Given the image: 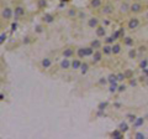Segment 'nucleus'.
<instances>
[{
  "instance_id": "nucleus-1",
  "label": "nucleus",
  "mask_w": 148,
  "mask_h": 139,
  "mask_svg": "<svg viewBox=\"0 0 148 139\" xmlns=\"http://www.w3.org/2000/svg\"><path fill=\"white\" fill-rule=\"evenodd\" d=\"M14 15H15V14H14V11H13L11 8H4L3 11H1V16H3V19H5V20H10Z\"/></svg>"
},
{
  "instance_id": "nucleus-2",
  "label": "nucleus",
  "mask_w": 148,
  "mask_h": 139,
  "mask_svg": "<svg viewBox=\"0 0 148 139\" xmlns=\"http://www.w3.org/2000/svg\"><path fill=\"white\" fill-rule=\"evenodd\" d=\"M91 57H93V63L100 62L101 58H102V51H100V50H95Z\"/></svg>"
},
{
  "instance_id": "nucleus-3",
  "label": "nucleus",
  "mask_w": 148,
  "mask_h": 139,
  "mask_svg": "<svg viewBox=\"0 0 148 139\" xmlns=\"http://www.w3.org/2000/svg\"><path fill=\"white\" fill-rule=\"evenodd\" d=\"M138 26H140V20H138V19H137V17L130 19V21H128V29L135 30V29H137Z\"/></svg>"
},
{
  "instance_id": "nucleus-4",
  "label": "nucleus",
  "mask_w": 148,
  "mask_h": 139,
  "mask_svg": "<svg viewBox=\"0 0 148 139\" xmlns=\"http://www.w3.org/2000/svg\"><path fill=\"white\" fill-rule=\"evenodd\" d=\"M88 26L89 27H91V29H96L98 26H99V19L98 17H90L89 20H88Z\"/></svg>"
},
{
  "instance_id": "nucleus-5",
  "label": "nucleus",
  "mask_w": 148,
  "mask_h": 139,
  "mask_svg": "<svg viewBox=\"0 0 148 139\" xmlns=\"http://www.w3.org/2000/svg\"><path fill=\"white\" fill-rule=\"evenodd\" d=\"M141 10H142V5L140 3H133L131 6H130V11L135 13V14H138L141 13Z\"/></svg>"
},
{
  "instance_id": "nucleus-6",
  "label": "nucleus",
  "mask_w": 148,
  "mask_h": 139,
  "mask_svg": "<svg viewBox=\"0 0 148 139\" xmlns=\"http://www.w3.org/2000/svg\"><path fill=\"white\" fill-rule=\"evenodd\" d=\"M101 13H102L104 15H110V14H112V13H114V6L110 5V4L104 5L102 9H101Z\"/></svg>"
},
{
  "instance_id": "nucleus-7",
  "label": "nucleus",
  "mask_w": 148,
  "mask_h": 139,
  "mask_svg": "<svg viewBox=\"0 0 148 139\" xmlns=\"http://www.w3.org/2000/svg\"><path fill=\"white\" fill-rule=\"evenodd\" d=\"M62 55H63V57L70 58L72 56H74V50H73V49H70V47H67V49H64V50H63Z\"/></svg>"
},
{
  "instance_id": "nucleus-8",
  "label": "nucleus",
  "mask_w": 148,
  "mask_h": 139,
  "mask_svg": "<svg viewBox=\"0 0 148 139\" xmlns=\"http://www.w3.org/2000/svg\"><path fill=\"white\" fill-rule=\"evenodd\" d=\"M70 66H72V62H70L67 57H64V58L61 61V68H63V70H68Z\"/></svg>"
},
{
  "instance_id": "nucleus-9",
  "label": "nucleus",
  "mask_w": 148,
  "mask_h": 139,
  "mask_svg": "<svg viewBox=\"0 0 148 139\" xmlns=\"http://www.w3.org/2000/svg\"><path fill=\"white\" fill-rule=\"evenodd\" d=\"M41 65H42V67H43V68H49L52 66V60L48 58V57H45L43 60L41 61Z\"/></svg>"
},
{
  "instance_id": "nucleus-10",
  "label": "nucleus",
  "mask_w": 148,
  "mask_h": 139,
  "mask_svg": "<svg viewBox=\"0 0 148 139\" xmlns=\"http://www.w3.org/2000/svg\"><path fill=\"white\" fill-rule=\"evenodd\" d=\"M111 137L115 138V139H122V138H123V132H121L119 128H117V129H115V131L111 133Z\"/></svg>"
},
{
  "instance_id": "nucleus-11",
  "label": "nucleus",
  "mask_w": 148,
  "mask_h": 139,
  "mask_svg": "<svg viewBox=\"0 0 148 139\" xmlns=\"http://www.w3.org/2000/svg\"><path fill=\"white\" fill-rule=\"evenodd\" d=\"M105 35H106V30H105V27L99 25V26L96 27V36H98V37H104Z\"/></svg>"
},
{
  "instance_id": "nucleus-12",
  "label": "nucleus",
  "mask_w": 148,
  "mask_h": 139,
  "mask_svg": "<svg viewBox=\"0 0 148 139\" xmlns=\"http://www.w3.org/2000/svg\"><path fill=\"white\" fill-rule=\"evenodd\" d=\"M43 21L46 24H52V23H54V16L52 14H45L43 15Z\"/></svg>"
},
{
  "instance_id": "nucleus-13",
  "label": "nucleus",
  "mask_w": 148,
  "mask_h": 139,
  "mask_svg": "<svg viewBox=\"0 0 148 139\" xmlns=\"http://www.w3.org/2000/svg\"><path fill=\"white\" fill-rule=\"evenodd\" d=\"M90 46L94 49V50H99L101 47V41L98 40V39H94L91 42H90Z\"/></svg>"
},
{
  "instance_id": "nucleus-14",
  "label": "nucleus",
  "mask_w": 148,
  "mask_h": 139,
  "mask_svg": "<svg viewBox=\"0 0 148 139\" xmlns=\"http://www.w3.org/2000/svg\"><path fill=\"white\" fill-rule=\"evenodd\" d=\"M14 14H15L16 16H19V17H20V16H24V15H25V9H24L22 6H16Z\"/></svg>"
},
{
  "instance_id": "nucleus-15",
  "label": "nucleus",
  "mask_w": 148,
  "mask_h": 139,
  "mask_svg": "<svg viewBox=\"0 0 148 139\" xmlns=\"http://www.w3.org/2000/svg\"><path fill=\"white\" fill-rule=\"evenodd\" d=\"M143 123H144V118H143V117H137L136 121L133 122V127L135 128H138V127L143 125Z\"/></svg>"
},
{
  "instance_id": "nucleus-16",
  "label": "nucleus",
  "mask_w": 148,
  "mask_h": 139,
  "mask_svg": "<svg viewBox=\"0 0 148 139\" xmlns=\"http://www.w3.org/2000/svg\"><path fill=\"white\" fill-rule=\"evenodd\" d=\"M102 53L104 55H110V53H112V46L106 44V45H104L102 47Z\"/></svg>"
},
{
  "instance_id": "nucleus-17",
  "label": "nucleus",
  "mask_w": 148,
  "mask_h": 139,
  "mask_svg": "<svg viewBox=\"0 0 148 139\" xmlns=\"http://www.w3.org/2000/svg\"><path fill=\"white\" fill-rule=\"evenodd\" d=\"M130 6H131V5H128L127 3H122V4L120 5V11H121V13H127V11H130Z\"/></svg>"
},
{
  "instance_id": "nucleus-18",
  "label": "nucleus",
  "mask_w": 148,
  "mask_h": 139,
  "mask_svg": "<svg viewBox=\"0 0 148 139\" xmlns=\"http://www.w3.org/2000/svg\"><path fill=\"white\" fill-rule=\"evenodd\" d=\"M81 63H83V62H80V60L75 58V60H73V61H72V67H73L74 70H78V68H80Z\"/></svg>"
},
{
  "instance_id": "nucleus-19",
  "label": "nucleus",
  "mask_w": 148,
  "mask_h": 139,
  "mask_svg": "<svg viewBox=\"0 0 148 139\" xmlns=\"http://www.w3.org/2000/svg\"><path fill=\"white\" fill-rule=\"evenodd\" d=\"M119 129L121 131V132H123V133H126L128 131V124L126 123V122H121L120 124H119Z\"/></svg>"
},
{
  "instance_id": "nucleus-20",
  "label": "nucleus",
  "mask_w": 148,
  "mask_h": 139,
  "mask_svg": "<svg viewBox=\"0 0 148 139\" xmlns=\"http://www.w3.org/2000/svg\"><path fill=\"white\" fill-rule=\"evenodd\" d=\"M121 52V45L120 44H114L112 45V53L114 55H117Z\"/></svg>"
},
{
  "instance_id": "nucleus-21",
  "label": "nucleus",
  "mask_w": 148,
  "mask_h": 139,
  "mask_svg": "<svg viewBox=\"0 0 148 139\" xmlns=\"http://www.w3.org/2000/svg\"><path fill=\"white\" fill-rule=\"evenodd\" d=\"M123 44H125L126 46H132V45H133V39L130 37V36L123 37Z\"/></svg>"
},
{
  "instance_id": "nucleus-22",
  "label": "nucleus",
  "mask_w": 148,
  "mask_h": 139,
  "mask_svg": "<svg viewBox=\"0 0 148 139\" xmlns=\"http://www.w3.org/2000/svg\"><path fill=\"white\" fill-rule=\"evenodd\" d=\"M89 70V63L87 62H83L81 63V66H80V71H81V74H85Z\"/></svg>"
},
{
  "instance_id": "nucleus-23",
  "label": "nucleus",
  "mask_w": 148,
  "mask_h": 139,
  "mask_svg": "<svg viewBox=\"0 0 148 139\" xmlns=\"http://www.w3.org/2000/svg\"><path fill=\"white\" fill-rule=\"evenodd\" d=\"M108 81H109V83H115V82H119V81H117V74H115V73L109 74Z\"/></svg>"
},
{
  "instance_id": "nucleus-24",
  "label": "nucleus",
  "mask_w": 148,
  "mask_h": 139,
  "mask_svg": "<svg viewBox=\"0 0 148 139\" xmlns=\"http://www.w3.org/2000/svg\"><path fill=\"white\" fill-rule=\"evenodd\" d=\"M77 55H78V57H79V58H84V57H87V56H85V50H84V47H80V49H78V50H77Z\"/></svg>"
},
{
  "instance_id": "nucleus-25",
  "label": "nucleus",
  "mask_w": 148,
  "mask_h": 139,
  "mask_svg": "<svg viewBox=\"0 0 148 139\" xmlns=\"http://www.w3.org/2000/svg\"><path fill=\"white\" fill-rule=\"evenodd\" d=\"M84 50H85V56H87V57H90V56H93V53H94V49H93L91 46L84 47Z\"/></svg>"
},
{
  "instance_id": "nucleus-26",
  "label": "nucleus",
  "mask_w": 148,
  "mask_h": 139,
  "mask_svg": "<svg viewBox=\"0 0 148 139\" xmlns=\"http://www.w3.org/2000/svg\"><path fill=\"white\" fill-rule=\"evenodd\" d=\"M90 5L96 9V8H100L101 6V0H90Z\"/></svg>"
},
{
  "instance_id": "nucleus-27",
  "label": "nucleus",
  "mask_w": 148,
  "mask_h": 139,
  "mask_svg": "<svg viewBox=\"0 0 148 139\" xmlns=\"http://www.w3.org/2000/svg\"><path fill=\"white\" fill-rule=\"evenodd\" d=\"M117 87H119V84H117V82H115V83H110V87H109V91H110L111 93H114V92H117Z\"/></svg>"
},
{
  "instance_id": "nucleus-28",
  "label": "nucleus",
  "mask_w": 148,
  "mask_h": 139,
  "mask_svg": "<svg viewBox=\"0 0 148 139\" xmlns=\"http://www.w3.org/2000/svg\"><path fill=\"white\" fill-rule=\"evenodd\" d=\"M37 5L40 9H45L47 6V0H38L37 1Z\"/></svg>"
},
{
  "instance_id": "nucleus-29",
  "label": "nucleus",
  "mask_w": 148,
  "mask_h": 139,
  "mask_svg": "<svg viewBox=\"0 0 148 139\" xmlns=\"http://www.w3.org/2000/svg\"><path fill=\"white\" fill-rule=\"evenodd\" d=\"M136 56H137V50L136 49H131L128 51V57L130 58H136Z\"/></svg>"
},
{
  "instance_id": "nucleus-30",
  "label": "nucleus",
  "mask_w": 148,
  "mask_h": 139,
  "mask_svg": "<svg viewBox=\"0 0 148 139\" xmlns=\"http://www.w3.org/2000/svg\"><path fill=\"white\" fill-rule=\"evenodd\" d=\"M77 14H78V13H77V10L74 9V8H72V9L68 10V16H70V17H75Z\"/></svg>"
},
{
  "instance_id": "nucleus-31",
  "label": "nucleus",
  "mask_w": 148,
  "mask_h": 139,
  "mask_svg": "<svg viewBox=\"0 0 148 139\" xmlns=\"http://www.w3.org/2000/svg\"><path fill=\"white\" fill-rule=\"evenodd\" d=\"M106 107H108V102H101V103L98 104V109L105 111V109H106Z\"/></svg>"
},
{
  "instance_id": "nucleus-32",
  "label": "nucleus",
  "mask_w": 148,
  "mask_h": 139,
  "mask_svg": "<svg viewBox=\"0 0 148 139\" xmlns=\"http://www.w3.org/2000/svg\"><path fill=\"white\" fill-rule=\"evenodd\" d=\"M123 73H125L126 78H132V76H133V71L132 70H126Z\"/></svg>"
},
{
  "instance_id": "nucleus-33",
  "label": "nucleus",
  "mask_w": 148,
  "mask_h": 139,
  "mask_svg": "<svg viewBox=\"0 0 148 139\" xmlns=\"http://www.w3.org/2000/svg\"><path fill=\"white\" fill-rule=\"evenodd\" d=\"M126 91V84H119V87H117V92L119 93H122Z\"/></svg>"
},
{
  "instance_id": "nucleus-34",
  "label": "nucleus",
  "mask_w": 148,
  "mask_h": 139,
  "mask_svg": "<svg viewBox=\"0 0 148 139\" xmlns=\"http://www.w3.org/2000/svg\"><path fill=\"white\" fill-rule=\"evenodd\" d=\"M135 138H136V139H144L146 135H144L143 133H141V132H137V133L135 134Z\"/></svg>"
},
{
  "instance_id": "nucleus-35",
  "label": "nucleus",
  "mask_w": 148,
  "mask_h": 139,
  "mask_svg": "<svg viewBox=\"0 0 148 139\" xmlns=\"http://www.w3.org/2000/svg\"><path fill=\"white\" fill-rule=\"evenodd\" d=\"M112 37L115 39V41H116V40H119V39H120V31H119V30L114 31V33H112Z\"/></svg>"
},
{
  "instance_id": "nucleus-36",
  "label": "nucleus",
  "mask_w": 148,
  "mask_h": 139,
  "mask_svg": "<svg viewBox=\"0 0 148 139\" xmlns=\"http://www.w3.org/2000/svg\"><path fill=\"white\" fill-rule=\"evenodd\" d=\"M147 66H148V61H147V60H142V61L140 62V67H141V68H146Z\"/></svg>"
},
{
  "instance_id": "nucleus-37",
  "label": "nucleus",
  "mask_w": 148,
  "mask_h": 139,
  "mask_svg": "<svg viewBox=\"0 0 148 139\" xmlns=\"http://www.w3.org/2000/svg\"><path fill=\"white\" fill-rule=\"evenodd\" d=\"M123 80H126L125 73H117V81H119V82H122Z\"/></svg>"
},
{
  "instance_id": "nucleus-38",
  "label": "nucleus",
  "mask_w": 148,
  "mask_h": 139,
  "mask_svg": "<svg viewBox=\"0 0 148 139\" xmlns=\"http://www.w3.org/2000/svg\"><path fill=\"white\" fill-rule=\"evenodd\" d=\"M105 41H106V44L111 45V44H114L115 39H114V37H112V35H111V36H109V37H106V39H105Z\"/></svg>"
},
{
  "instance_id": "nucleus-39",
  "label": "nucleus",
  "mask_w": 148,
  "mask_h": 139,
  "mask_svg": "<svg viewBox=\"0 0 148 139\" xmlns=\"http://www.w3.org/2000/svg\"><path fill=\"white\" fill-rule=\"evenodd\" d=\"M99 83L101 84V86H105L106 83H109V81H108V78H105V77H101L100 80H99Z\"/></svg>"
},
{
  "instance_id": "nucleus-40",
  "label": "nucleus",
  "mask_w": 148,
  "mask_h": 139,
  "mask_svg": "<svg viewBox=\"0 0 148 139\" xmlns=\"http://www.w3.org/2000/svg\"><path fill=\"white\" fill-rule=\"evenodd\" d=\"M5 40H6V34L5 33H1V34H0V44H4Z\"/></svg>"
},
{
  "instance_id": "nucleus-41",
  "label": "nucleus",
  "mask_w": 148,
  "mask_h": 139,
  "mask_svg": "<svg viewBox=\"0 0 148 139\" xmlns=\"http://www.w3.org/2000/svg\"><path fill=\"white\" fill-rule=\"evenodd\" d=\"M127 118H128V121H130V122H132V123H133V122L136 121L137 117H136L135 114H127Z\"/></svg>"
},
{
  "instance_id": "nucleus-42",
  "label": "nucleus",
  "mask_w": 148,
  "mask_h": 139,
  "mask_svg": "<svg viewBox=\"0 0 148 139\" xmlns=\"http://www.w3.org/2000/svg\"><path fill=\"white\" fill-rule=\"evenodd\" d=\"M130 86L136 87V86H137V80H135V78H130Z\"/></svg>"
},
{
  "instance_id": "nucleus-43",
  "label": "nucleus",
  "mask_w": 148,
  "mask_h": 139,
  "mask_svg": "<svg viewBox=\"0 0 148 139\" xmlns=\"http://www.w3.org/2000/svg\"><path fill=\"white\" fill-rule=\"evenodd\" d=\"M119 31H120V39H123L125 37V30H123V27H120Z\"/></svg>"
},
{
  "instance_id": "nucleus-44",
  "label": "nucleus",
  "mask_w": 148,
  "mask_h": 139,
  "mask_svg": "<svg viewBox=\"0 0 148 139\" xmlns=\"http://www.w3.org/2000/svg\"><path fill=\"white\" fill-rule=\"evenodd\" d=\"M42 31H43V30H42V26H41V25H37V26H36V33H37V34H41Z\"/></svg>"
},
{
  "instance_id": "nucleus-45",
  "label": "nucleus",
  "mask_w": 148,
  "mask_h": 139,
  "mask_svg": "<svg viewBox=\"0 0 148 139\" xmlns=\"http://www.w3.org/2000/svg\"><path fill=\"white\" fill-rule=\"evenodd\" d=\"M96 115H98V117H105V113H104V111H100V109H98V113H96Z\"/></svg>"
},
{
  "instance_id": "nucleus-46",
  "label": "nucleus",
  "mask_w": 148,
  "mask_h": 139,
  "mask_svg": "<svg viewBox=\"0 0 148 139\" xmlns=\"http://www.w3.org/2000/svg\"><path fill=\"white\" fill-rule=\"evenodd\" d=\"M142 73L144 74V77H148V68H142Z\"/></svg>"
},
{
  "instance_id": "nucleus-47",
  "label": "nucleus",
  "mask_w": 148,
  "mask_h": 139,
  "mask_svg": "<svg viewBox=\"0 0 148 139\" xmlns=\"http://www.w3.org/2000/svg\"><path fill=\"white\" fill-rule=\"evenodd\" d=\"M16 29H17V24H16V23H14V24L11 25V30H13V31H15Z\"/></svg>"
},
{
  "instance_id": "nucleus-48",
  "label": "nucleus",
  "mask_w": 148,
  "mask_h": 139,
  "mask_svg": "<svg viewBox=\"0 0 148 139\" xmlns=\"http://www.w3.org/2000/svg\"><path fill=\"white\" fill-rule=\"evenodd\" d=\"M114 107H115V108H120V107H121V103H119V102H116V103H114Z\"/></svg>"
},
{
  "instance_id": "nucleus-49",
  "label": "nucleus",
  "mask_w": 148,
  "mask_h": 139,
  "mask_svg": "<svg viewBox=\"0 0 148 139\" xmlns=\"http://www.w3.org/2000/svg\"><path fill=\"white\" fill-rule=\"evenodd\" d=\"M28 42H30V37H28V36H26V37L24 39V44H26V45H27Z\"/></svg>"
},
{
  "instance_id": "nucleus-50",
  "label": "nucleus",
  "mask_w": 148,
  "mask_h": 139,
  "mask_svg": "<svg viewBox=\"0 0 148 139\" xmlns=\"http://www.w3.org/2000/svg\"><path fill=\"white\" fill-rule=\"evenodd\" d=\"M146 50H147V47H146V46H141V47H140V52H144Z\"/></svg>"
},
{
  "instance_id": "nucleus-51",
  "label": "nucleus",
  "mask_w": 148,
  "mask_h": 139,
  "mask_svg": "<svg viewBox=\"0 0 148 139\" xmlns=\"http://www.w3.org/2000/svg\"><path fill=\"white\" fill-rule=\"evenodd\" d=\"M79 17H80V19H84V17H85V13H83V11L79 13Z\"/></svg>"
},
{
  "instance_id": "nucleus-52",
  "label": "nucleus",
  "mask_w": 148,
  "mask_h": 139,
  "mask_svg": "<svg viewBox=\"0 0 148 139\" xmlns=\"http://www.w3.org/2000/svg\"><path fill=\"white\" fill-rule=\"evenodd\" d=\"M109 24H110L109 20H104V25H109Z\"/></svg>"
},
{
  "instance_id": "nucleus-53",
  "label": "nucleus",
  "mask_w": 148,
  "mask_h": 139,
  "mask_svg": "<svg viewBox=\"0 0 148 139\" xmlns=\"http://www.w3.org/2000/svg\"><path fill=\"white\" fill-rule=\"evenodd\" d=\"M146 17H147V20H148V13H147V15H146Z\"/></svg>"
},
{
  "instance_id": "nucleus-54",
  "label": "nucleus",
  "mask_w": 148,
  "mask_h": 139,
  "mask_svg": "<svg viewBox=\"0 0 148 139\" xmlns=\"http://www.w3.org/2000/svg\"><path fill=\"white\" fill-rule=\"evenodd\" d=\"M146 81H147V84H148V78H146Z\"/></svg>"
},
{
  "instance_id": "nucleus-55",
  "label": "nucleus",
  "mask_w": 148,
  "mask_h": 139,
  "mask_svg": "<svg viewBox=\"0 0 148 139\" xmlns=\"http://www.w3.org/2000/svg\"><path fill=\"white\" fill-rule=\"evenodd\" d=\"M117 1H120V0H117Z\"/></svg>"
}]
</instances>
